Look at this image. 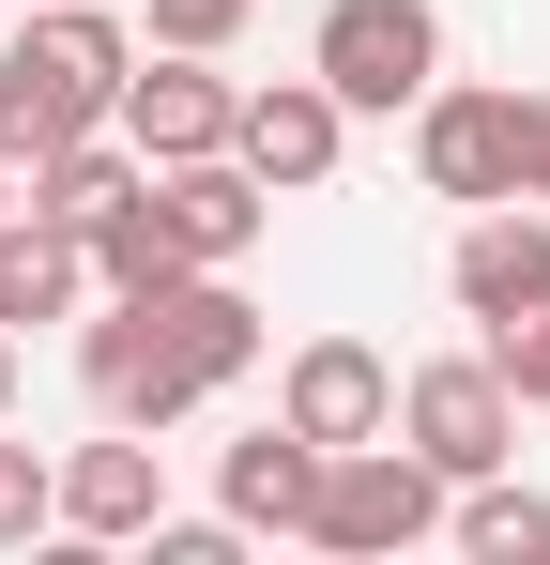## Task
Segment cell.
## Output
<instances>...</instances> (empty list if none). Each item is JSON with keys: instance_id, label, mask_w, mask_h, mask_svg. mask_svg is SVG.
<instances>
[{"instance_id": "cell-8", "label": "cell", "mask_w": 550, "mask_h": 565, "mask_svg": "<svg viewBox=\"0 0 550 565\" xmlns=\"http://www.w3.org/2000/svg\"><path fill=\"white\" fill-rule=\"evenodd\" d=\"M230 153H245L275 199H306V184H337V153H352V107L321 93V77H275V93H245Z\"/></svg>"}, {"instance_id": "cell-13", "label": "cell", "mask_w": 550, "mask_h": 565, "mask_svg": "<svg viewBox=\"0 0 550 565\" xmlns=\"http://www.w3.org/2000/svg\"><path fill=\"white\" fill-rule=\"evenodd\" d=\"M321 459H337V444H306V428L275 413V428H245V444H230L214 504H230L245 535H306V504H321Z\"/></svg>"}, {"instance_id": "cell-16", "label": "cell", "mask_w": 550, "mask_h": 565, "mask_svg": "<svg viewBox=\"0 0 550 565\" xmlns=\"http://www.w3.org/2000/svg\"><path fill=\"white\" fill-rule=\"evenodd\" d=\"M444 535H458L474 565H550V489H520V473H474V489L444 504Z\"/></svg>"}, {"instance_id": "cell-5", "label": "cell", "mask_w": 550, "mask_h": 565, "mask_svg": "<svg viewBox=\"0 0 550 565\" xmlns=\"http://www.w3.org/2000/svg\"><path fill=\"white\" fill-rule=\"evenodd\" d=\"M306 77L352 107V122L429 107V93H444V15H429V0H337V15H321V46H306Z\"/></svg>"}, {"instance_id": "cell-22", "label": "cell", "mask_w": 550, "mask_h": 565, "mask_svg": "<svg viewBox=\"0 0 550 565\" xmlns=\"http://www.w3.org/2000/svg\"><path fill=\"white\" fill-rule=\"evenodd\" d=\"M536 199H550V93H536Z\"/></svg>"}, {"instance_id": "cell-17", "label": "cell", "mask_w": 550, "mask_h": 565, "mask_svg": "<svg viewBox=\"0 0 550 565\" xmlns=\"http://www.w3.org/2000/svg\"><path fill=\"white\" fill-rule=\"evenodd\" d=\"M169 276H199V260L169 245V214H154V169H138V199L92 230V290H169Z\"/></svg>"}, {"instance_id": "cell-10", "label": "cell", "mask_w": 550, "mask_h": 565, "mask_svg": "<svg viewBox=\"0 0 550 565\" xmlns=\"http://www.w3.org/2000/svg\"><path fill=\"white\" fill-rule=\"evenodd\" d=\"M154 520H169V444L154 428H107V444L62 459V535L107 551V535H154Z\"/></svg>"}, {"instance_id": "cell-1", "label": "cell", "mask_w": 550, "mask_h": 565, "mask_svg": "<svg viewBox=\"0 0 550 565\" xmlns=\"http://www.w3.org/2000/svg\"><path fill=\"white\" fill-rule=\"evenodd\" d=\"M261 367V306L230 290V260H199L169 290H107V321L77 337V382L107 428H183L199 397H230V382Z\"/></svg>"}, {"instance_id": "cell-3", "label": "cell", "mask_w": 550, "mask_h": 565, "mask_svg": "<svg viewBox=\"0 0 550 565\" xmlns=\"http://www.w3.org/2000/svg\"><path fill=\"white\" fill-rule=\"evenodd\" d=\"M444 504H458V489L413 459L398 428H382V444H337V459H321L306 551H337V565H398V551H429V535H444Z\"/></svg>"}, {"instance_id": "cell-7", "label": "cell", "mask_w": 550, "mask_h": 565, "mask_svg": "<svg viewBox=\"0 0 550 565\" xmlns=\"http://www.w3.org/2000/svg\"><path fill=\"white\" fill-rule=\"evenodd\" d=\"M123 138H138V169H183V153H230V122H245V93L214 77V46H154L138 77H123V107H107Z\"/></svg>"}, {"instance_id": "cell-9", "label": "cell", "mask_w": 550, "mask_h": 565, "mask_svg": "<svg viewBox=\"0 0 550 565\" xmlns=\"http://www.w3.org/2000/svg\"><path fill=\"white\" fill-rule=\"evenodd\" d=\"M275 413H290L306 444H382V428H398V367H382L367 337H306L290 382H275Z\"/></svg>"}, {"instance_id": "cell-12", "label": "cell", "mask_w": 550, "mask_h": 565, "mask_svg": "<svg viewBox=\"0 0 550 565\" xmlns=\"http://www.w3.org/2000/svg\"><path fill=\"white\" fill-rule=\"evenodd\" d=\"M444 290L474 306V321H520V306H550V199H489V214L458 230Z\"/></svg>"}, {"instance_id": "cell-6", "label": "cell", "mask_w": 550, "mask_h": 565, "mask_svg": "<svg viewBox=\"0 0 550 565\" xmlns=\"http://www.w3.org/2000/svg\"><path fill=\"white\" fill-rule=\"evenodd\" d=\"M398 444L444 473V489L505 473V459H520V397H505V367H489V352H444V367H413V382H398Z\"/></svg>"}, {"instance_id": "cell-20", "label": "cell", "mask_w": 550, "mask_h": 565, "mask_svg": "<svg viewBox=\"0 0 550 565\" xmlns=\"http://www.w3.org/2000/svg\"><path fill=\"white\" fill-rule=\"evenodd\" d=\"M261 0H154V46H230Z\"/></svg>"}, {"instance_id": "cell-2", "label": "cell", "mask_w": 550, "mask_h": 565, "mask_svg": "<svg viewBox=\"0 0 550 565\" xmlns=\"http://www.w3.org/2000/svg\"><path fill=\"white\" fill-rule=\"evenodd\" d=\"M138 77V31L107 0H31V31H0V169H46L62 138H92Z\"/></svg>"}, {"instance_id": "cell-18", "label": "cell", "mask_w": 550, "mask_h": 565, "mask_svg": "<svg viewBox=\"0 0 550 565\" xmlns=\"http://www.w3.org/2000/svg\"><path fill=\"white\" fill-rule=\"evenodd\" d=\"M62 520V459H31V444H0V551H31Z\"/></svg>"}, {"instance_id": "cell-14", "label": "cell", "mask_w": 550, "mask_h": 565, "mask_svg": "<svg viewBox=\"0 0 550 565\" xmlns=\"http://www.w3.org/2000/svg\"><path fill=\"white\" fill-rule=\"evenodd\" d=\"M92 306V245L62 230V214H0V321H77Z\"/></svg>"}, {"instance_id": "cell-11", "label": "cell", "mask_w": 550, "mask_h": 565, "mask_svg": "<svg viewBox=\"0 0 550 565\" xmlns=\"http://www.w3.org/2000/svg\"><path fill=\"white\" fill-rule=\"evenodd\" d=\"M154 214H169L183 260H245L275 230V184L245 169V153H183V169H154Z\"/></svg>"}, {"instance_id": "cell-21", "label": "cell", "mask_w": 550, "mask_h": 565, "mask_svg": "<svg viewBox=\"0 0 550 565\" xmlns=\"http://www.w3.org/2000/svg\"><path fill=\"white\" fill-rule=\"evenodd\" d=\"M0 428H15V321H0Z\"/></svg>"}, {"instance_id": "cell-4", "label": "cell", "mask_w": 550, "mask_h": 565, "mask_svg": "<svg viewBox=\"0 0 550 565\" xmlns=\"http://www.w3.org/2000/svg\"><path fill=\"white\" fill-rule=\"evenodd\" d=\"M413 169L429 199H536V93H489V77H444V93L413 107Z\"/></svg>"}, {"instance_id": "cell-23", "label": "cell", "mask_w": 550, "mask_h": 565, "mask_svg": "<svg viewBox=\"0 0 550 565\" xmlns=\"http://www.w3.org/2000/svg\"><path fill=\"white\" fill-rule=\"evenodd\" d=\"M0 214H15V184H0Z\"/></svg>"}, {"instance_id": "cell-15", "label": "cell", "mask_w": 550, "mask_h": 565, "mask_svg": "<svg viewBox=\"0 0 550 565\" xmlns=\"http://www.w3.org/2000/svg\"><path fill=\"white\" fill-rule=\"evenodd\" d=\"M15 199H31V214H62V230L92 245V230L138 199V138H123V122H92V138H62V153H46V169H31Z\"/></svg>"}, {"instance_id": "cell-19", "label": "cell", "mask_w": 550, "mask_h": 565, "mask_svg": "<svg viewBox=\"0 0 550 565\" xmlns=\"http://www.w3.org/2000/svg\"><path fill=\"white\" fill-rule=\"evenodd\" d=\"M489 367H505V397H520V413H550V306L489 321Z\"/></svg>"}]
</instances>
